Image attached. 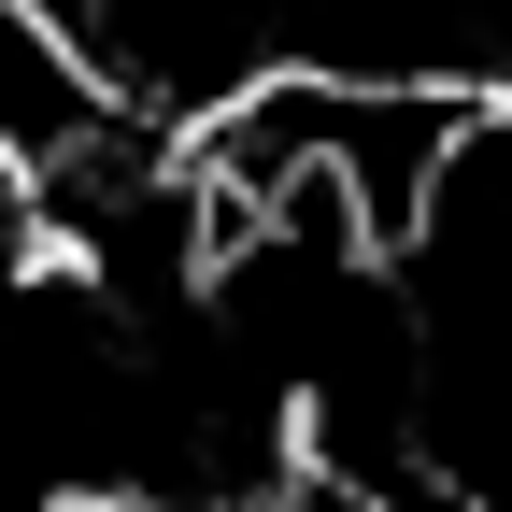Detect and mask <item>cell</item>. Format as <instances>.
<instances>
[{"label": "cell", "mask_w": 512, "mask_h": 512, "mask_svg": "<svg viewBox=\"0 0 512 512\" xmlns=\"http://www.w3.org/2000/svg\"><path fill=\"white\" fill-rule=\"evenodd\" d=\"M114 128H143V114H114L86 29L57 15V0H0V185H29V200H43V185L86 171Z\"/></svg>", "instance_id": "1"}]
</instances>
